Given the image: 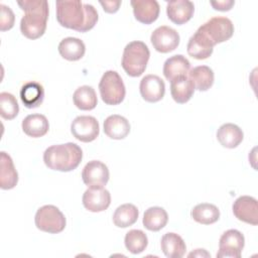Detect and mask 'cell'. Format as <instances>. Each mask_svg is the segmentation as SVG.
<instances>
[{
  "mask_svg": "<svg viewBox=\"0 0 258 258\" xmlns=\"http://www.w3.org/2000/svg\"><path fill=\"white\" fill-rule=\"evenodd\" d=\"M188 256H210L209 253L205 251V249H196V252H191L188 254Z\"/></svg>",
  "mask_w": 258,
  "mask_h": 258,
  "instance_id": "obj_37",
  "label": "cell"
},
{
  "mask_svg": "<svg viewBox=\"0 0 258 258\" xmlns=\"http://www.w3.org/2000/svg\"><path fill=\"white\" fill-rule=\"evenodd\" d=\"M19 7L25 11L20 20L21 33L29 38L36 39L43 35L48 18V3L42 0L18 1Z\"/></svg>",
  "mask_w": 258,
  "mask_h": 258,
  "instance_id": "obj_2",
  "label": "cell"
},
{
  "mask_svg": "<svg viewBox=\"0 0 258 258\" xmlns=\"http://www.w3.org/2000/svg\"><path fill=\"white\" fill-rule=\"evenodd\" d=\"M160 247L167 258H181L186 250L183 239L175 233H166L162 236Z\"/></svg>",
  "mask_w": 258,
  "mask_h": 258,
  "instance_id": "obj_23",
  "label": "cell"
},
{
  "mask_svg": "<svg viewBox=\"0 0 258 258\" xmlns=\"http://www.w3.org/2000/svg\"><path fill=\"white\" fill-rule=\"evenodd\" d=\"M104 132L111 139H124L130 132L129 121L121 115H110L104 121Z\"/></svg>",
  "mask_w": 258,
  "mask_h": 258,
  "instance_id": "obj_18",
  "label": "cell"
},
{
  "mask_svg": "<svg viewBox=\"0 0 258 258\" xmlns=\"http://www.w3.org/2000/svg\"><path fill=\"white\" fill-rule=\"evenodd\" d=\"M19 112L16 98L7 92L0 93V115L5 120L14 119Z\"/></svg>",
  "mask_w": 258,
  "mask_h": 258,
  "instance_id": "obj_33",
  "label": "cell"
},
{
  "mask_svg": "<svg viewBox=\"0 0 258 258\" xmlns=\"http://www.w3.org/2000/svg\"><path fill=\"white\" fill-rule=\"evenodd\" d=\"M71 132L76 139L82 142L94 141L99 136V122L93 116H78L71 124Z\"/></svg>",
  "mask_w": 258,
  "mask_h": 258,
  "instance_id": "obj_9",
  "label": "cell"
},
{
  "mask_svg": "<svg viewBox=\"0 0 258 258\" xmlns=\"http://www.w3.org/2000/svg\"><path fill=\"white\" fill-rule=\"evenodd\" d=\"M20 99L26 108H37L44 99L43 87L36 82L24 84L20 90Z\"/></svg>",
  "mask_w": 258,
  "mask_h": 258,
  "instance_id": "obj_26",
  "label": "cell"
},
{
  "mask_svg": "<svg viewBox=\"0 0 258 258\" xmlns=\"http://www.w3.org/2000/svg\"><path fill=\"white\" fill-rule=\"evenodd\" d=\"M245 245L244 235L235 229H230L223 233L219 241V251L217 257L240 258Z\"/></svg>",
  "mask_w": 258,
  "mask_h": 258,
  "instance_id": "obj_8",
  "label": "cell"
},
{
  "mask_svg": "<svg viewBox=\"0 0 258 258\" xmlns=\"http://www.w3.org/2000/svg\"><path fill=\"white\" fill-rule=\"evenodd\" d=\"M56 20L70 29L79 32L91 30L98 21V12L91 4H84L79 0L56 1Z\"/></svg>",
  "mask_w": 258,
  "mask_h": 258,
  "instance_id": "obj_1",
  "label": "cell"
},
{
  "mask_svg": "<svg viewBox=\"0 0 258 258\" xmlns=\"http://www.w3.org/2000/svg\"><path fill=\"white\" fill-rule=\"evenodd\" d=\"M214 44L212 41L200 30L189 38L187 42V53L196 59H206L210 57L213 53Z\"/></svg>",
  "mask_w": 258,
  "mask_h": 258,
  "instance_id": "obj_17",
  "label": "cell"
},
{
  "mask_svg": "<svg viewBox=\"0 0 258 258\" xmlns=\"http://www.w3.org/2000/svg\"><path fill=\"white\" fill-rule=\"evenodd\" d=\"M109 169L99 160L89 161L83 168L82 178L89 187H104L109 180Z\"/></svg>",
  "mask_w": 258,
  "mask_h": 258,
  "instance_id": "obj_11",
  "label": "cell"
},
{
  "mask_svg": "<svg viewBox=\"0 0 258 258\" xmlns=\"http://www.w3.org/2000/svg\"><path fill=\"white\" fill-rule=\"evenodd\" d=\"M1 8V17H0V29L1 31H6L9 30L13 27L14 21H15V16L13 11L10 9V7L0 4Z\"/></svg>",
  "mask_w": 258,
  "mask_h": 258,
  "instance_id": "obj_34",
  "label": "cell"
},
{
  "mask_svg": "<svg viewBox=\"0 0 258 258\" xmlns=\"http://www.w3.org/2000/svg\"><path fill=\"white\" fill-rule=\"evenodd\" d=\"M58 52L64 59L75 61L81 59L86 51L83 40L77 37H66L58 44Z\"/></svg>",
  "mask_w": 258,
  "mask_h": 258,
  "instance_id": "obj_24",
  "label": "cell"
},
{
  "mask_svg": "<svg viewBox=\"0 0 258 258\" xmlns=\"http://www.w3.org/2000/svg\"><path fill=\"white\" fill-rule=\"evenodd\" d=\"M151 43L155 50L167 53L174 50L179 44L178 32L166 25H162L153 30L150 36Z\"/></svg>",
  "mask_w": 258,
  "mask_h": 258,
  "instance_id": "obj_10",
  "label": "cell"
},
{
  "mask_svg": "<svg viewBox=\"0 0 258 258\" xmlns=\"http://www.w3.org/2000/svg\"><path fill=\"white\" fill-rule=\"evenodd\" d=\"M191 217L196 222L200 224L211 225L219 220L220 211L213 204L202 203L194 207L191 210Z\"/></svg>",
  "mask_w": 258,
  "mask_h": 258,
  "instance_id": "obj_31",
  "label": "cell"
},
{
  "mask_svg": "<svg viewBox=\"0 0 258 258\" xmlns=\"http://www.w3.org/2000/svg\"><path fill=\"white\" fill-rule=\"evenodd\" d=\"M23 132L32 138H38L44 136L48 129L49 123L47 118L42 114H30L22 120Z\"/></svg>",
  "mask_w": 258,
  "mask_h": 258,
  "instance_id": "obj_20",
  "label": "cell"
},
{
  "mask_svg": "<svg viewBox=\"0 0 258 258\" xmlns=\"http://www.w3.org/2000/svg\"><path fill=\"white\" fill-rule=\"evenodd\" d=\"M195 93V87L187 76L179 77L170 82V94L178 104H184L190 100Z\"/></svg>",
  "mask_w": 258,
  "mask_h": 258,
  "instance_id": "obj_25",
  "label": "cell"
},
{
  "mask_svg": "<svg viewBox=\"0 0 258 258\" xmlns=\"http://www.w3.org/2000/svg\"><path fill=\"white\" fill-rule=\"evenodd\" d=\"M84 207L93 213L107 210L111 204V195L104 187H89L82 198Z\"/></svg>",
  "mask_w": 258,
  "mask_h": 258,
  "instance_id": "obj_13",
  "label": "cell"
},
{
  "mask_svg": "<svg viewBox=\"0 0 258 258\" xmlns=\"http://www.w3.org/2000/svg\"><path fill=\"white\" fill-rule=\"evenodd\" d=\"M126 249L132 254H139L145 250L148 244L146 234L141 230H130L126 233L124 239Z\"/></svg>",
  "mask_w": 258,
  "mask_h": 258,
  "instance_id": "obj_32",
  "label": "cell"
},
{
  "mask_svg": "<svg viewBox=\"0 0 258 258\" xmlns=\"http://www.w3.org/2000/svg\"><path fill=\"white\" fill-rule=\"evenodd\" d=\"M235 2L233 0H223V1H211V5L214 9L219 11H229Z\"/></svg>",
  "mask_w": 258,
  "mask_h": 258,
  "instance_id": "obj_35",
  "label": "cell"
},
{
  "mask_svg": "<svg viewBox=\"0 0 258 258\" xmlns=\"http://www.w3.org/2000/svg\"><path fill=\"white\" fill-rule=\"evenodd\" d=\"M83 158V151L73 142L51 145L43 153L45 165L52 169L68 172L76 169Z\"/></svg>",
  "mask_w": 258,
  "mask_h": 258,
  "instance_id": "obj_3",
  "label": "cell"
},
{
  "mask_svg": "<svg viewBox=\"0 0 258 258\" xmlns=\"http://www.w3.org/2000/svg\"><path fill=\"white\" fill-rule=\"evenodd\" d=\"M139 211L133 204H124L119 206L113 214V223L119 228L132 226L138 219Z\"/></svg>",
  "mask_w": 258,
  "mask_h": 258,
  "instance_id": "obj_30",
  "label": "cell"
},
{
  "mask_svg": "<svg viewBox=\"0 0 258 258\" xmlns=\"http://www.w3.org/2000/svg\"><path fill=\"white\" fill-rule=\"evenodd\" d=\"M131 6L136 20L143 24H150L158 18L160 8L155 0H132Z\"/></svg>",
  "mask_w": 258,
  "mask_h": 258,
  "instance_id": "obj_16",
  "label": "cell"
},
{
  "mask_svg": "<svg viewBox=\"0 0 258 258\" xmlns=\"http://www.w3.org/2000/svg\"><path fill=\"white\" fill-rule=\"evenodd\" d=\"M141 97L149 103L160 101L165 93L164 82L156 75H147L142 78L139 85Z\"/></svg>",
  "mask_w": 258,
  "mask_h": 258,
  "instance_id": "obj_14",
  "label": "cell"
},
{
  "mask_svg": "<svg viewBox=\"0 0 258 258\" xmlns=\"http://www.w3.org/2000/svg\"><path fill=\"white\" fill-rule=\"evenodd\" d=\"M150 51L148 46L139 40L129 42L123 51L122 68L130 77L141 76L149 60Z\"/></svg>",
  "mask_w": 258,
  "mask_h": 258,
  "instance_id": "obj_4",
  "label": "cell"
},
{
  "mask_svg": "<svg viewBox=\"0 0 258 258\" xmlns=\"http://www.w3.org/2000/svg\"><path fill=\"white\" fill-rule=\"evenodd\" d=\"M195 5L188 0H174L167 2L166 13L170 21L177 25L184 24L194 15Z\"/></svg>",
  "mask_w": 258,
  "mask_h": 258,
  "instance_id": "obj_15",
  "label": "cell"
},
{
  "mask_svg": "<svg viewBox=\"0 0 258 258\" xmlns=\"http://www.w3.org/2000/svg\"><path fill=\"white\" fill-rule=\"evenodd\" d=\"M168 221V215L163 208L151 207L148 208L143 215V226L153 232H157L165 227Z\"/></svg>",
  "mask_w": 258,
  "mask_h": 258,
  "instance_id": "obj_28",
  "label": "cell"
},
{
  "mask_svg": "<svg viewBox=\"0 0 258 258\" xmlns=\"http://www.w3.org/2000/svg\"><path fill=\"white\" fill-rule=\"evenodd\" d=\"M234 216L242 222L256 226L258 224L257 200L250 196L239 197L232 206Z\"/></svg>",
  "mask_w": 258,
  "mask_h": 258,
  "instance_id": "obj_12",
  "label": "cell"
},
{
  "mask_svg": "<svg viewBox=\"0 0 258 258\" xmlns=\"http://www.w3.org/2000/svg\"><path fill=\"white\" fill-rule=\"evenodd\" d=\"M188 78L195 89L201 92L208 91L213 86L215 80L213 70L207 66L195 67L188 72Z\"/></svg>",
  "mask_w": 258,
  "mask_h": 258,
  "instance_id": "obj_27",
  "label": "cell"
},
{
  "mask_svg": "<svg viewBox=\"0 0 258 258\" xmlns=\"http://www.w3.org/2000/svg\"><path fill=\"white\" fill-rule=\"evenodd\" d=\"M73 101L75 106L83 111L93 110L98 103L97 95L94 88L87 85L79 87L74 92Z\"/></svg>",
  "mask_w": 258,
  "mask_h": 258,
  "instance_id": "obj_29",
  "label": "cell"
},
{
  "mask_svg": "<svg viewBox=\"0 0 258 258\" xmlns=\"http://www.w3.org/2000/svg\"><path fill=\"white\" fill-rule=\"evenodd\" d=\"M190 71V62L181 54H175L168 57L163 64V75L166 80L172 81L179 77L188 75Z\"/></svg>",
  "mask_w": 258,
  "mask_h": 258,
  "instance_id": "obj_19",
  "label": "cell"
},
{
  "mask_svg": "<svg viewBox=\"0 0 258 258\" xmlns=\"http://www.w3.org/2000/svg\"><path fill=\"white\" fill-rule=\"evenodd\" d=\"M103 9L107 13H115L118 11L121 1H100Z\"/></svg>",
  "mask_w": 258,
  "mask_h": 258,
  "instance_id": "obj_36",
  "label": "cell"
},
{
  "mask_svg": "<svg viewBox=\"0 0 258 258\" xmlns=\"http://www.w3.org/2000/svg\"><path fill=\"white\" fill-rule=\"evenodd\" d=\"M198 30L204 33L214 45L227 41L234 33V24L227 18L222 16L212 17L210 20L201 25Z\"/></svg>",
  "mask_w": 258,
  "mask_h": 258,
  "instance_id": "obj_7",
  "label": "cell"
},
{
  "mask_svg": "<svg viewBox=\"0 0 258 258\" xmlns=\"http://www.w3.org/2000/svg\"><path fill=\"white\" fill-rule=\"evenodd\" d=\"M34 223L38 230L49 234H57L66 228V217L58 208L53 205L40 207L34 217Z\"/></svg>",
  "mask_w": 258,
  "mask_h": 258,
  "instance_id": "obj_6",
  "label": "cell"
},
{
  "mask_svg": "<svg viewBox=\"0 0 258 258\" xmlns=\"http://www.w3.org/2000/svg\"><path fill=\"white\" fill-rule=\"evenodd\" d=\"M244 134L239 126L233 123H226L220 126L217 131V139L226 148H235L243 140Z\"/></svg>",
  "mask_w": 258,
  "mask_h": 258,
  "instance_id": "obj_22",
  "label": "cell"
},
{
  "mask_svg": "<svg viewBox=\"0 0 258 258\" xmlns=\"http://www.w3.org/2000/svg\"><path fill=\"white\" fill-rule=\"evenodd\" d=\"M0 187L11 189L18 182V173L14 167L12 158L5 151L0 153Z\"/></svg>",
  "mask_w": 258,
  "mask_h": 258,
  "instance_id": "obj_21",
  "label": "cell"
},
{
  "mask_svg": "<svg viewBox=\"0 0 258 258\" xmlns=\"http://www.w3.org/2000/svg\"><path fill=\"white\" fill-rule=\"evenodd\" d=\"M100 96L107 105L120 104L126 95L125 85L116 71H107L99 83Z\"/></svg>",
  "mask_w": 258,
  "mask_h": 258,
  "instance_id": "obj_5",
  "label": "cell"
}]
</instances>
